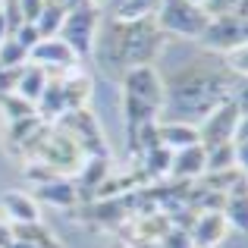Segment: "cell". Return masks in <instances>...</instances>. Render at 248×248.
I'll list each match as a JSON object with an SVG mask.
<instances>
[{
  "label": "cell",
  "mask_w": 248,
  "mask_h": 248,
  "mask_svg": "<svg viewBox=\"0 0 248 248\" xmlns=\"http://www.w3.org/2000/svg\"><path fill=\"white\" fill-rule=\"evenodd\" d=\"M242 94H245V76L232 73L226 66L223 54L204 50L164 79V107H160L157 120L198 126L214 107Z\"/></svg>",
  "instance_id": "6da1fadb"
},
{
  "label": "cell",
  "mask_w": 248,
  "mask_h": 248,
  "mask_svg": "<svg viewBox=\"0 0 248 248\" xmlns=\"http://www.w3.org/2000/svg\"><path fill=\"white\" fill-rule=\"evenodd\" d=\"M160 47H164V31L157 29L154 19H139V22H120V19L104 22L101 19L94 44H91V57L107 79L120 82L129 69L151 66Z\"/></svg>",
  "instance_id": "7a4b0ae2"
},
{
  "label": "cell",
  "mask_w": 248,
  "mask_h": 248,
  "mask_svg": "<svg viewBox=\"0 0 248 248\" xmlns=\"http://www.w3.org/2000/svg\"><path fill=\"white\" fill-rule=\"evenodd\" d=\"M123 85V120H126V148L132 151L135 135L157 123L164 107V79L154 66H135L120 79Z\"/></svg>",
  "instance_id": "3957f363"
},
{
  "label": "cell",
  "mask_w": 248,
  "mask_h": 248,
  "mask_svg": "<svg viewBox=\"0 0 248 248\" xmlns=\"http://www.w3.org/2000/svg\"><path fill=\"white\" fill-rule=\"evenodd\" d=\"M242 123H245V94L232 97V101H223L198 123V145L204 151H211L217 145H226V141L236 139V129Z\"/></svg>",
  "instance_id": "277c9868"
},
{
  "label": "cell",
  "mask_w": 248,
  "mask_h": 248,
  "mask_svg": "<svg viewBox=\"0 0 248 248\" xmlns=\"http://www.w3.org/2000/svg\"><path fill=\"white\" fill-rule=\"evenodd\" d=\"M66 139H73V145L79 148L85 157H110L107 154V141H104V132L97 126L94 113L88 107H79V110H66L60 120L54 123Z\"/></svg>",
  "instance_id": "5b68a950"
},
{
  "label": "cell",
  "mask_w": 248,
  "mask_h": 248,
  "mask_svg": "<svg viewBox=\"0 0 248 248\" xmlns=\"http://www.w3.org/2000/svg\"><path fill=\"white\" fill-rule=\"evenodd\" d=\"M154 22H157V29L164 31V35L173 31V35L195 38V41H198L204 25L211 22V16H207L201 6L188 3V0H160L157 13H154Z\"/></svg>",
  "instance_id": "8992f818"
},
{
  "label": "cell",
  "mask_w": 248,
  "mask_h": 248,
  "mask_svg": "<svg viewBox=\"0 0 248 248\" xmlns=\"http://www.w3.org/2000/svg\"><path fill=\"white\" fill-rule=\"evenodd\" d=\"M97 25H101V10H97L94 3H88V6H79V10H69L66 16H63V25H60V31H57V38H60L76 57H88L91 44H94Z\"/></svg>",
  "instance_id": "52a82bcc"
},
{
  "label": "cell",
  "mask_w": 248,
  "mask_h": 248,
  "mask_svg": "<svg viewBox=\"0 0 248 248\" xmlns=\"http://www.w3.org/2000/svg\"><path fill=\"white\" fill-rule=\"evenodd\" d=\"M201 47L211 54H230L236 47H245V13H226L211 16V22L201 31Z\"/></svg>",
  "instance_id": "ba28073f"
},
{
  "label": "cell",
  "mask_w": 248,
  "mask_h": 248,
  "mask_svg": "<svg viewBox=\"0 0 248 248\" xmlns=\"http://www.w3.org/2000/svg\"><path fill=\"white\" fill-rule=\"evenodd\" d=\"M29 63L31 66H41L47 76H60L66 69H73L79 63V57L60 41V38H41L35 47L29 50Z\"/></svg>",
  "instance_id": "9c48e42d"
},
{
  "label": "cell",
  "mask_w": 248,
  "mask_h": 248,
  "mask_svg": "<svg viewBox=\"0 0 248 248\" xmlns=\"http://www.w3.org/2000/svg\"><path fill=\"white\" fill-rule=\"evenodd\" d=\"M230 226H226L223 214L220 211H201L195 217L192 230H188V239H192V248H217L226 239Z\"/></svg>",
  "instance_id": "30bf717a"
},
{
  "label": "cell",
  "mask_w": 248,
  "mask_h": 248,
  "mask_svg": "<svg viewBox=\"0 0 248 248\" xmlns=\"http://www.w3.org/2000/svg\"><path fill=\"white\" fill-rule=\"evenodd\" d=\"M220 214H223V220H226V226H230V230H236L239 236H245V230H248L245 176H242V179H236V182H232V188L226 192V198H223V207H220Z\"/></svg>",
  "instance_id": "8fae6325"
},
{
  "label": "cell",
  "mask_w": 248,
  "mask_h": 248,
  "mask_svg": "<svg viewBox=\"0 0 248 248\" xmlns=\"http://www.w3.org/2000/svg\"><path fill=\"white\" fill-rule=\"evenodd\" d=\"M35 201H44V204H54V207H76L79 204V192H76L73 179H66V176H57V179L50 182H41V186H35V195H31Z\"/></svg>",
  "instance_id": "7c38bea8"
},
{
  "label": "cell",
  "mask_w": 248,
  "mask_h": 248,
  "mask_svg": "<svg viewBox=\"0 0 248 248\" xmlns=\"http://www.w3.org/2000/svg\"><path fill=\"white\" fill-rule=\"evenodd\" d=\"M0 207L10 217V226H29V223H41L38 220V201L25 192H3L0 195Z\"/></svg>",
  "instance_id": "4fadbf2b"
},
{
  "label": "cell",
  "mask_w": 248,
  "mask_h": 248,
  "mask_svg": "<svg viewBox=\"0 0 248 248\" xmlns=\"http://www.w3.org/2000/svg\"><path fill=\"white\" fill-rule=\"evenodd\" d=\"M157 141L167 151H182V148L198 145V126L192 123H157Z\"/></svg>",
  "instance_id": "5bb4252c"
},
{
  "label": "cell",
  "mask_w": 248,
  "mask_h": 248,
  "mask_svg": "<svg viewBox=\"0 0 248 248\" xmlns=\"http://www.w3.org/2000/svg\"><path fill=\"white\" fill-rule=\"evenodd\" d=\"M170 176L173 179H201L204 176V148L192 145V148H182V151L173 154V164H170Z\"/></svg>",
  "instance_id": "9a60e30c"
},
{
  "label": "cell",
  "mask_w": 248,
  "mask_h": 248,
  "mask_svg": "<svg viewBox=\"0 0 248 248\" xmlns=\"http://www.w3.org/2000/svg\"><path fill=\"white\" fill-rule=\"evenodd\" d=\"M160 0H113L107 6V19L120 22H139V19H154Z\"/></svg>",
  "instance_id": "2e32d148"
},
{
  "label": "cell",
  "mask_w": 248,
  "mask_h": 248,
  "mask_svg": "<svg viewBox=\"0 0 248 248\" xmlns=\"http://www.w3.org/2000/svg\"><path fill=\"white\" fill-rule=\"evenodd\" d=\"M50 76L44 73L41 66H31V63H25L22 69H19V79H16V91L13 94H19L22 101H29V104H35L38 97H41V91H44V85H47Z\"/></svg>",
  "instance_id": "e0dca14e"
},
{
  "label": "cell",
  "mask_w": 248,
  "mask_h": 248,
  "mask_svg": "<svg viewBox=\"0 0 248 248\" xmlns=\"http://www.w3.org/2000/svg\"><path fill=\"white\" fill-rule=\"evenodd\" d=\"M63 16H66V10H63L60 3L44 0L41 13H38V19H35L38 35H41V38H57V31H60V25H63Z\"/></svg>",
  "instance_id": "ac0fdd59"
},
{
  "label": "cell",
  "mask_w": 248,
  "mask_h": 248,
  "mask_svg": "<svg viewBox=\"0 0 248 248\" xmlns=\"http://www.w3.org/2000/svg\"><path fill=\"white\" fill-rule=\"evenodd\" d=\"M0 113H3L6 123H19L25 116H35V104L22 101L19 94H6V97H0Z\"/></svg>",
  "instance_id": "d6986e66"
},
{
  "label": "cell",
  "mask_w": 248,
  "mask_h": 248,
  "mask_svg": "<svg viewBox=\"0 0 248 248\" xmlns=\"http://www.w3.org/2000/svg\"><path fill=\"white\" fill-rule=\"evenodd\" d=\"M29 63V50L19 47L13 38H6L3 44H0V69H19Z\"/></svg>",
  "instance_id": "ffe728a7"
},
{
  "label": "cell",
  "mask_w": 248,
  "mask_h": 248,
  "mask_svg": "<svg viewBox=\"0 0 248 248\" xmlns=\"http://www.w3.org/2000/svg\"><path fill=\"white\" fill-rule=\"evenodd\" d=\"M0 13H3V19H6V31H10V38H13V35L19 31V25L25 22L22 10H19L16 0H3V3H0Z\"/></svg>",
  "instance_id": "44dd1931"
},
{
  "label": "cell",
  "mask_w": 248,
  "mask_h": 248,
  "mask_svg": "<svg viewBox=\"0 0 248 248\" xmlns=\"http://www.w3.org/2000/svg\"><path fill=\"white\" fill-rule=\"evenodd\" d=\"M207 16H226V13H245V0H211L204 6Z\"/></svg>",
  "instance_id": "7402d4cb"
},
{
  "label": "cell",
  "mask_w": 248,
  "mask_h": 248,
  "mask_svg": "<svg viewBox=\"0 0 248 248\" xmlns=\"http://www.w3.org/2000/svg\"><path fill=\"white\" fill-rule=\"evenodd\" d=\"M13 41L19 44V47H25V50H31L38 41H41V35H38V29H35V22H22L19 25V31L13 35Z\"/></svg>",
  "instance_id": "603a6c76"
},
{
  "label": "cell",
  "mask_w": 248,
  "mask_h": 248,
  "mask_svg": "<svg viewBox=\"0 0 248 248\" xmlns=\"http://www.w3.org/2000/svg\"><path fill=\"white\" fill-rule=\"evenodd\" d=\"M160 248H192V239H188L186 230H176V226H170V232L160 239Z\"/></svg>",
  "instance_id": "cb8c5ba5"
},
{
  "label": "cell",
  "mask_w": 248,
  "mask_h": 248,
  "mask_svg": "<svg viewBox=\"0 0 248 248\" xmlns=\"http://www.w3.org/2000/svg\"><path fill=\"white\" fill-rule=\"evenodd\" d=\"M16 3H19V10H22L25 22H35L38 13H41V6H44V0H16Z\"/></svg>",
  "instance_id": "d4e9b609"
},
{
  "label": "cell",
  "mask_w": 248,
  "mask_h": 248,
  "mask_svg": "<svg viewBox=\"0 0 248 248\" xmlns=\"http://www.w3.org/2000/svg\"><path fill=\"white\" fill-rule=\"evenodd\" d=\"M3 248H35V245H31L29 239H19V236H13V239H10V242H6Z\"/></svg>",
  "instance_id": "484cf974"
},
{
  "label": "cell",
  "mask_w": 248,
  "mask_h": 248,
  "mask_svg": "<svg viewBox=\"0 0 248 248\" xmlns=\"http://www.w3.org/2000/svg\"><path fill=\"white\" fill-rule=\"evenodd\" d=\"M88 3H94V0H66V3H63V10H79V6H88Z\"/></svg>",
  "instance_id": "4316f807"
},
{
  "label": "cell",
  "mask_w": 248,
  "mask_h": 248,
  "mask_svg": "<svg viewBox=\"0 0 248 248\" xmlns=\"http://www.w3.org/2000/svg\"><path fill=\"white\" fill-rule=\"evenodd\" d=\"M10 38V31H6V19H3V13H0V44Z\"/></svg>",
  "instance_id": "83f0119b"
},
{
  "label": "cell",
  "mask_w": 248,
  "mask_h": 248,
  "mask_svg": "<svg viewBox=\"0 0 248 248\" xmlns=\"http://www.w3.org/2000/svg\"><path fill=\"white\" fill-rule=\"evenodd\" d=\"M188 3H195V6H201V10H204V6L211 3V0H188Z\"/></svg>",
  "instance_id": "f1b7e54d"
}]
</instances>
